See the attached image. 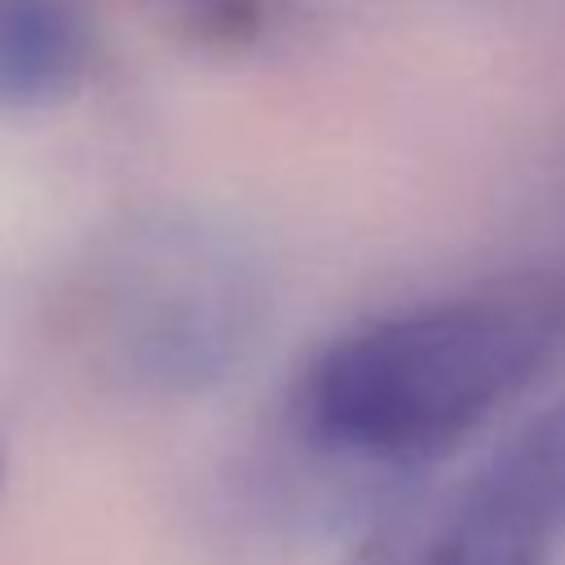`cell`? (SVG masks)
<instances>
[{
	"label": "cell",
	"instance_id": "cell-5",
	"mask_svg": "<svg viewBox=\"0 0 565 565\" xmlns=\"http://www.w3.org/2000/svg\"><path fill=\"white\" fill-rule=\"evenodd\" d=\"M0 468H4V455H0Z\"/></svg>",
	"mask_w": 565,
	"mask_h": 565
},
{
	"label": "cell",
	"instance_id": "cell-2",
	"mask_svg": "<svg viewBox=\"0 0 565 565\" xmlns=\"http://www.w3.org/2000/svg\"><path fill=\"white\" fill-rule=\"evenodd\" d=\"M260 322L265 265L243 234L207 216L132 230L97 291L102 362L150 397L216 388L252 353Z\"/></svg>",
	"mask_w": 565,
	"mask_h": 565
},
{
	"label": "cell",
	"instance_id": "cell-3",
	"mask_svg": "<svg viewBox=\"0 0 565 565\" xmlns=\"http://www.w3.org/2000/svg\"><path fill=\"white\" fill-rule=\"evenodd\" d=\"M93 57L75 0H0V106L44 110L66 102Z\"/></svg>",
	"mask_w": 565,
	"mask_h": 565
},
{
	"label": "cell",
	"instance_id": "cell-4",
	"mask_svg": "<svg viewBox=\"0 0 565 565\" xmlns=\"http://www.w3.org/2000/svg\"><path fill=\"white\" fill-rule=\"evenodd\" d=\"M490 477L547 530H565V402L547 411L494 468Z\"/></svg>",
	"mask_w": 565,
	"mask_h": 565
},
{
	"label": "cell",
	"instance_id": "cell-1",
	"mask_svg": "<svg viewBox=\"0 0 565 565\" xmlns=\"http://www.w3.org/2000/svg\"><path fill=\"white\" fill-rule=\"evenodd\" d=\"M556 340L539 300H450L335 340L305 380L309 433L371 463H419L508 402Z\"/></svg>",
	"mask_w": 565,
	"mask_h": 565
}]
</instances>
